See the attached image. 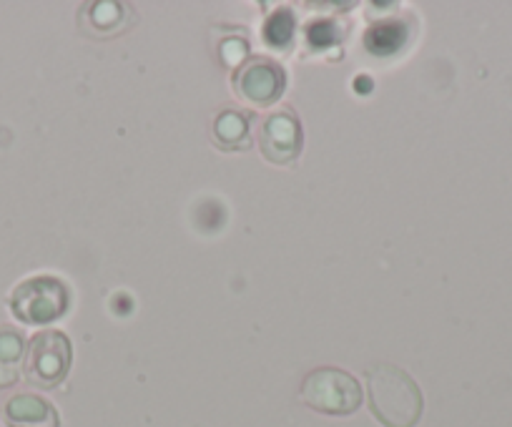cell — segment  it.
Masks as SVG:
<instances>
[{"instance_id":"obj_1","label":"cell","mask_w":512,"mask_h":427,"mask_svg":"<svg viewBox=\"0 0 512 427\" xmlns=\"http://www.w3.org/2000/svg\"><path fill=\"white\" fill-rule=\"evenodd\" d=\"M367 395L372 415L384 427H415L422 417V390L412 375L390 362L367 370Z\"/></svg>"},{"instance_id":"obj_2","label":"cell","mask_w":512,"mask_h":427,"mask_svg":"<svg viewBox=\"0 0 512 427\" xmlns=\"http://www.w3.org/2000/svg\"><path fill=\"white\" fill-rule=\"evenodd\" d=\"M299 397L309 410L344 417L362 405V387L339 367H317L302 380Z\"/></svg>"},{"instance_id":"obj_3","label":"cell","mask_w":512,"mask_h":427,"mask_svg":"<svg viewBox=\"0 0 512 427\" xmlns=\"http://www.w3.org/2000/svg\"><path fill=\"white\" fill-rule=\"evenodd\" d=\"M71 302L68 287L56 277H33L11 292V312L26 325H48L63 317Z\"/></svg>"},{"instance_id":"obj_4","label":"cell","mask_w":512,"mask_h":427,"mask_svg":"<svg viewBox=\"0 0 512 427\" xmlns=\"http://www.w3.org/2000/svg\"><path fill=\"white\" fill-rule=\"evenodd\" d=\"M71 370V342L63 332L46 330L33 335L26 350L23 375L36 387H56Z\"/></svg>"},{"instance_id":"obj_5","label":"cell","mask_w":512,"mask_h":427,"mask_svg":"<svg viewBox=\"0 0 512 427\" xmlns=\"http://www.w3.org/2000/svg\"><path fill=\"white\" fill-rule=\"evenodd\" d=\"M259 149L272 164H289L302 151V126L289 109L264 116L259 124Z\"/></svg>"},{"instance_id":"obj_6","label":"cell","mask_w":512,"mask_h":427,"mask_svg":"<svg viewBox=\"0 0 512 427\" xmlns=\"http://www.w3.org/2000/svg\"><path fill=\"white\" fill-rule=\"evenodd\" d=\"M284 83H287L284 71L272 61H251L234 78V86L241 98L256 103V106H269L277 101L284 91Z\"/></svg>"},{"instance_id":"obj_7","label":"cell","mask_w":512,"mask_h":427,"mask_svg":"<svg viewBox=\"0 0 512 427\" xmlns=\"http://www.w3.org/2000/svg\"><path fill=\"white\" fill-rule=\"evenodd\" d=\"M6 422L11 427H58L56 407L38 395H16L6 402Z\"/></svg>"},{"instance_id":"obj_8","label":"cell","mask_w":512,"mask_h":427,"mask_svg":"<svg viewBox=\"0 0 512 427\" xmlns=\"http://www.w3.org/2000/svg\"><path fill=\"white\" fill-rule=\"evenodd\" d=\"M26 365V340L16 327H0V390L13 387Z\"/></svg>"},{"instance_id":"obj_9","label":"cell","mask_w":512,"mask_h":427,"mask_svg":"<svg viewBox=\"0 0 512 427\" xmlns=\"http://www.w3.org/2000/svg\"><path fill=\"white\" fill-rule=\"evenodd\" d=\"M214 136L221 149H246L249 146V121L234 111H224L216 119Z\"/></svg>"},{"instance_id":"obj_10","label":"cell","mask_w":512,"mask_h":427,"mask_svg":"<svg viewBox=\"0 0 512 427\" xmlns=\"http://www.w3.org/2000/svg\"><path fill=\"white\" fill-rule=\"evenodd\" d=\"M405 38V33L400 31L397 26H382L377 28V31H369L367 33V48H372L374 53H379V56H387L390 51H395L397 46H400V41Z\"/></svg>"},{"instance_id":"obj_11","label":"cell","mask_w":512,"mask_h":427,"mask_svg":"<svg viewBox=\"0 0 512 427\" xmlns=\"http://www.w3.org/2000/svg\"><path fill=\"white\" fill-rule=\"evenodd\" d=\"M274 31H279V33L272 38V41H269V43H272V46H284V43H289V38H292V33H294L292 13H289V11L277 13V16H274L272 21H269L267 36H272Z\"/></svg>"},{"instance_id":"obj_12","label":"cell","mask_w":512,"mask_h":427,"mask_svg":"<svg viewBox=\"0 0 512 427\" xmlns=\"http://www.w3.org/2000/svg\"><path fill=\"white\" fill-rule=\"evenodd\" d=\"M93 11H98V13H93V18H98V23H118V18L123 16L121 13V6H116V3H111V6H108V13H103V3H98V6H93ZM98 26V28H101Z\"/></svg>"}]
</instances>
